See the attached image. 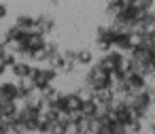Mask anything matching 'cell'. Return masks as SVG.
Segmentation results:
<instances>
[{
    "mask_svg": "<svg viewBox=\"0 0 155 134\" xmlns=\"http://www.w3.org/2000/svg\"><path fill=\"white\" fill-rule=\"evenodd\" d=\"M79 134H91V132H79Z\"/></svg>",
    "mask_w": 155,
    "mask_h": 134,
    "instance_id": "cell-28",
    "label": "cell"
},
{
    "mask_svg": "<svg viewBox=\"0 0 155 134\" xmlns=\"http://www.w3.org/2000/svg\"><path fill=\"white\" fill-rule=\"evenodd\" d=\"M149 92H151V98H153V104H155V85H149Z\"/></svg>",
    "mask_w": 155,
    "mask_h": 134,
    "instance_id": "cell-25",
    "label": "cell"
},
{
    "mask_svg": "<svg viewBox=\"0 0 155 134\" xmlns=\"http://www.w3.org/2000/svg\"><path fill=\"white\" fill-rule=\"evenodd\" d=\"M0 100L2 102H17V85H15V81H2L0 83Z\"/></svg>",
    "mask_w": 155,
    "mask_h": 134,
    "instance_id": "cell-8",
    "label": "cell"
},
{
    "mask_svg": "<svg viewBox=\"0 0 155 134\" xmlns=\"http://www.w3.org/2000/svg\"><path fill=\"white\" fill-rule=\"evenodd\" d=\"M55 79H58V72H55L53 68H49V66H34V68H32V75H30L28 81L32 83L34 92L38 94V92H43L45 87L53 85Z\"/></svg>",
    "mask_w": 155,
    "mask_h": 134,
    "instance_id": "cell-2",
    "label": "cell"
},
{
    "mask_svg": "<svg viewBox=\"0 0 155 134\" xmlns=\"http://www.w3.org/2000/svg\"><path fill=\"white\" fill-rule=\"evenodd\" d=\"M147 132H149V134H155V117L147 123Z\"/></svg>",
    "mask_w": 155,
    "mask_h": 134,
    "instance_id": "cell-22",
    "label": "cell"
},
{
    "mask_svg": "<svg viewBox=\"0 0 155 134\" xmlns=\"http://www.w3.org/2000/svg\"><path fill=\"white\" fill-rule=\"evenodd\" d=\"M34 30L41 32L43 36H47V34L58 30V22H55V17L51 13H38L34 17Z\"/></svg>",
    "mask_w": 155,
    "mask_h": 134,
    "instance_id": "cell-5",
    "label": "cell"
},
{
    "mask_svg": "<svg viewBox=\"0 0 155 134\" xmlns=\"http://www.w3.org/2000/svg\"><path fill=\"white\" fill-rule=\"evenodd\" d=\"M15 85H17V100L26 102V100H32L36 96V92H34V87H32L30 81H17Z\"/></svg>",
    "mask_w": 155,
    "mask_h": 134,
    "instance_id": "cell-14",
    "label": "cell"
},
{
    "mask_svg": "<svg viewBox=\"0 0 155 134\" xmlns=\"http://www.w3.org/2000/svg\"><path fill=\"white\" fill-rule=\"evenodd\" d=\"M77 66H85V68H89L94 62H96V55H94V51L89 49V47H81V49H77Z\"/></svg>",
    "mask_w": 155,
    "mask_h": 134,
    "instance_id": "cell-13",
    "label": "cell"
},
{
    "mask_svg": "<svg viewBox=\"0 0 155 134\" xmlns=\"http://www.w3.org/2000/svg\"><path fill=\"white\" fill-rule=\"evenodd\" d=\"M32 68H34L32 64L17 60V62H15V66H11L9 70L13 72V77H15L17 81H28V79H30V75H32Z\"/></svg>",
    "mask_w": 155,
    "mask_h": 134,
    "instance_id": "cell-9",
    "label": "cell"
},
{
    "mask_svg": "<svg viewBox=\"0 0 155 134\" xmlns=\"http://www.w3.org/2000/svg\"><path fill=\"white\" fill-rule=\"evenodd\" d=\"M125 83H127V87H130L134 94H136V92H142V89H147V87H149V79H147V77H142L140 72L127 75Z\"/></svg>",
    "mask_w": 155,
    "mask_h": 134,
    "instance_id": "cell-11",
    "label": "cell"
},
{
    "mask_svg": "<svg viewBox=\"0 0 155 134\" xmlns=\"http://www.w3.org/2000/svg\"><path fill=\"white\" fill-rule=\"evenodd\" d=\"M5 55H7V47L2 45V41H0V60H2Z\"/></svg>",
    "mask_w": 155,
    "mask_h": 134,
    "instance_id": "cell-23",
    "label": "cell"
},
{
    "mask_svg": "<svg viewBox=\"0 0 155 134\" xmlns=\"http://www.w3.org/2000/svg\"><path fill=\"white\" fill-rule=\"evenodd\" d=\"M7 15H9V7L5 2H0V19H7Z\"/></svg>",
    "mask_w": 155,
    "mask_h": 134,
    "instance_id": "cell-21",
    "label": "cell"
},
{
    "mask_svg": "<svg viewBox=\"0 0 155 134\" xmlns=\"http://www.w3.org/2000/svg\"><path fill=\"white\" fill-rule=\"evenodd\" d=\"M0 62H2V64H5L7 68H11V66H15V62H17V58H15V55H13L11 51H7V55H5L2 60H0Z\"/></svg>",
    "mask_w": 155,
    "mask_h": 134,
    "instance_id": "cell-19",
    "label": "cell"
},
{
    "mask_svg": "<svg viewBox=\"0 0 155 134\" xmlns=\"http://www.w3.org/2000/svg\"><path fill=\"white\" fill-rule=\"evenodd\" d=\"M113 49L121 51V53H130L134 49V39H132V32H117L115 36V43H113Z\"/></svg>",
    "mask_w": 155,
    "mask_h": 134,
    "instance_id": "cell-6",
    "label": "cell"
},
{
    "mask_svg": "<svg viewBox=\"0 0 155 134\" xmlns=\"http://www.w3.org/2000/svg\"><path fill=\"white\" fill-rule=\"evenodd\" d=\"M115 81H113V75L110 70H106L104 66H100L98 62H94L89 68H85V75H83V87L94 94V92H102V89H113Z\"/></svg>",
    "mask_w": 155,
    "mask_h": 134,
    "instance_id": "cell-1",
    "label": "cell"
},
{
    "mask_svg": "<svg viewBox=\"0 0 155 134\" xmlns=\"http://www.w3.org/2000/svg\"><path fill=\"white\" fill-rule=\"evenodd\" d=\"M15 28H19L21 32H30V30H34V15H30V13H19L17 17H15V24H13Z\"/></svg>",
    "mask_w": 155,
    "mask_h": 134,
    "instance_id": "cell-15",
    "label": "cell"
},
{
    "mask_svg": "<svg viewBox=\"0 0 155 134\" xmlns=\"http://www.w3.org/2000/svg\"><path fill=\"white\" fill-rule=\"evenodd\" d=\"M7 70H9V68H7L2 62H0V77H5V75H7Z\"/></svg>",
    "mask_w": 155,
    "mask_h": 134,
    "instance_id": "cell-24",
    "label": "cell"
},
{
    "mask_svg": "<svg viewBox=\"0 0 155 134\" xmlns=\"http://www.w3.org/2000/svg\"><path fill=\"white\" fill-rule=\"evenodd\" d=\"M17 111H19V104L17 102H0V119L5 123L7 121H13L17 117Z\"/></svg>",
    "mask_w": 155,
    "mask_h": 134,
    "instance_id": "cell-12",
    "label": "cell"
},
{
    "mask_svg": "<svg viewBox=\"0 0 155 134\" xmlns=\"http://www.w3.org/2000/svg\"><path fill=\"white\" fill-rule=\"evenodd\" d=\"M19 36H21V30H19V28H15V26H9V28L2 32L0 41H2V45H5V47H9V45H15V43L19 41Z\"/></svg>",
    "mask_w": 155,
    "mask_h": 134,
    "instance_id": "cell-16",
    "label": "cell"
},
{
    "mask_svg": "<svg viewBox=\"0 0 155 134\" xmlns=\"http://www.w3.org/2000/svg\"><path fill=\"white\" fill-rule=\"evenodd\" d=\"M0 134H7V123L0 121Z\"/></svg>",
    "mask_w": 155,
    "mask_h": 134,
    "instance_id": "cell-26",
    "label": "cell"
},
{
    "mask_svg": "<svg viewBox=\"0 0 155 134\" xmlns=\"http://www.w3.org/2000/svg\"><path fill=\"white\" fill-rule=\"evenodd\" d=\"M64 94H66V115L81 113V106H83V96H79L77 92H64Z\"/></svg>",
    "mask_w": 155,
    "mask_h": 134,
    "instance_id": "cell-10",
    "label": "cell"
},
{
    "mask_svg": "<svg viewBox=\"0 0 155 134\" xmlns=\"http://www.w3.org/2000/svg\"><path fill=\"white\" fill-rule=\"evenodd\" d=\"M115 36H117V30L110 28V26H104V24H102V26L96 28V47L102 51V55L108 53V51L113 49Z\"/></svg>",
    "mask_w": 155,
    "mask_h": 134,
    "instance_id": "cell-3",
    "label": "cell"
},
{
    "mask_svg": "<svg viewBox=\"0 0 155 134\" xmlns=\"http://www.w3.org/2000/svg\"><path fill=\"white\" fill-rule=\"evenodd\" d=\"M121 7H123V0H110V2L104 5V15L113 19V17L121 11Z\"/></svg>",
    "mask_w": 155,
    "mask_h": 134,
    "instance_id": "cell-17",
    "label": "cell"
},
{
    "mask_svg": "<svg viewBox=\"0 0 155 134\" xmlns=\"http://www.w3.org/2000/svg\"><path fill=\"white\" fill-rule=\"evenodd\" d=\"M0 121H2V119H0Z\"/></svg>",
    "mask_w": 155,
    "mask_h": 134,
    "instance_id": "cell-29",
    "label": "cell"
},
{
    "mask_svg": "<svg viewBox=\"0 0 155 134\" xmlns=\"http://www.w3.org/2000/svg\"><path fill=\"white\" fill-rule=\"evenodd\" d=\"M62 49H60V43L58 41H47L45 43V49L36 55V64H47L51 58H55L58 53H60Z\"/></svg>",
    "mask_w": 155,
    "mask_h": 134,
    "instance_id": "cell-7",
    "label": "cell"
},
{
    "mask_svg": "<svg viewBox=\"0 0 155 134\" xmlns=\"http://www.w3.org/2000/svg\"><path fill=\"white\" fill-rule=\"evenodd\" d=\"M149 81H153V85H155V70H153V72L149 75Z\"/></svg>",
    "mask_w": 155,
    "mask_h": 134,
    "instance_id": "cell-27",
    "label": "cell"
},
{
    "mask_svg": "<svg viewBox=\"0 0 155 134\" xmlns=\"http://www.w3.org/2000/svg\"><path fill=\"white\" fill-rule=\"evenodd\" d=\"M125 60H127V55L125 53H121V51H117V49H110L108 53H104L100 60H96L100 66H104L106 70H117V68H123V64H125Z\"/></svg>",
    "mask_w": 155,
    "mask_h": 134,
    "instance_id": "cell-4",
    "label": "cell"
},
{
    "mask_svg": "<svg viewBox=\"0 0 155 134\" xmlns=\"http://www.w3.org/2000/svg\"><path fill=\"white\" fill-rule=\"evenodd\" d=\"M49 134H68V130H66V126H62V123L58 121V123H53V126L49 128Z\"/></svg>",
    "mask_w": 155,
    "mask_h": 134,
    "instance_id": "cell-20",
    "label": "cell"
},
{
    "mask_svg": "<svg viewBox=\"0 0 155 134\" xmlns=\"http://www.w3.org/2000/svg\"><path fill=\"white\" fill-rule=\"evenodd\" d=\"M58 92H60V89H58L55 85H49V87H45L43 92H38V98H41V100L47 104V102H51V100L58 96Z\"/></svg>",
    "mask_w": 155,
    "mask_h": 134,
    "instance_id": "cell-18",
    "label": "cell"
}]
</instances>
